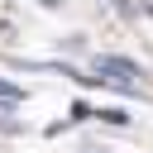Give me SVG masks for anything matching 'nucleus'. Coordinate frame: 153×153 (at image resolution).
I'll list each match as a JSON object with an SVG mask.
<instances>
[{"label":"nucleus","mask_w":153,"mask_h":153,"mask_svg":"<svg viewBox=\"0 0 153 153\" xmlns=\"http://www.w3.org/2000/svg\"><path fill=\"white\" fill-rule=\"evenodd\" d=\"M96 67H100L110 81H124V86H134V81H139V67H134L129 57H100Z\"/></svg>","instance_id":"1"},{"label":"nucleus","mask_w":153,"mask_h":153,"mask_svg":"<svg viewBox=\"0 0 153 153\" xmlns=\"http://www.w3.org/2000/svg\"><path fill=\"white\" fill-rule=\"evenodd\" d=\"M0 100H10V105H19V100H24V91H19V86H10V81H0Z\"/></svg>","instance_id":"2"}]
</instances>
